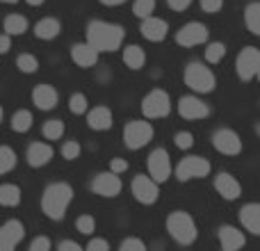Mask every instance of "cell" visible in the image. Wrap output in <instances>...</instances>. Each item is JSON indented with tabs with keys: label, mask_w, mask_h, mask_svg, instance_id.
Segmentation results:
<instances>
[{
	"label": "cell",
	"mask_w": 260,
	"mask_h": 251,
	"mask_svg": "<svg viewBox=\"0 0 260 251\" xmlns=\"http://www.w3.org/2000/svg\"><path fill=\"white\" fill-rule=\"evenodd\" d=\"M123 32L121 25L108 21H91L87 25V44L96 50V53H112V50L121 48L123 44Z\"/></svg>",
	"instance_id": "cell-1"
},
{
	"label": "cell",
	"mask_w": 260,
	"mask_h": 251,
	"mask_svg": "<svg viewBox=\"0 0 260 251\" xmlns=\"http://www.w3.org/2000/svg\"><path fill=\"white\" fill-rule=\"evenodd\" d=\"M73 201V187L69 183H53L46 187L41 197V210L50 219H64L69 206Z\"/></svg>",
	"instance_id": "cell-2"
},
{
	"label": "cell",
	"mask_w": 260,
	"mask_h": 251,
	"mask_svg": "<svg viewBox=\"0 0 260 251\" xmlns=\"http://www.w3.org/2000/svg\"><path fill=\"white\" fill-rule=\"evenodd\" d=\"M167 231L178 244H192L199 235L192 215H187L185 210H176L167 217Z\"/></svg>",
	"instance_id": "cell-3"
},
{
	"label": "cell",
	"mask_w": 260,
	"mask_h": 251,
	"mask_svg": "<svg viewBox=\"0 0 260 251\" xmlns=\"http://www.w3.org/2000/svg\"><path fill=\"white\" fill-rule=\"evenodd\" d=\"M185 85H187L189 89H194L197 94H210L217 85V78L206 64L192 62L185 69Z\"/></svg>",
	"instance_id": "cell-4"
},
{
	"label": "cell",
	"mask_w": 260,
	"mask_h": 251,
	"mask_svg": "<svg viewBox=\"0 0 260 251\" xmlns=\"http://www.w3.org/2000/svg\"><path fill=\"white\" fill-rule=\"evenodd\" d=\"M142 112L146 119H162L171 112V99L165 89H151L142 101Z\"/></svg>",
	"instance_id": "cell-5"
},
{
	"label": "cell",
	"mask_w": 260,
	"mask_h": 251,
	"mask_svg": "<svg viewBox=\"0 0 260 251\" xmlns=\"http://www.w3.org/2000/svg\"><path fill=\"white\" fill-rule=\"evenodd\" d=\"M210 162L206 160V158L201 155H187L183 158V160L178 162V167H176V178L178 180H194V178H206L208 174H210Z\"/></svg>",
	"instance_id": "cell-6"
},
{
	"label": "cell",
	"mask_w": 260,
	"mask_h": 251,
	"mask_svg": "<svg viewBox=\"0 0 260 251\" xmlns=\"http://www.w3.org/2000/svg\"><path fill=\"white\" fill-rule=\"evenodd\" d=\"M235 71H238L240 80L249 82L258 76L260 71V50L256 46H247V48L240 50L238 59H235Z\"/></svg>",
	"instance_id": "cell-7"
},
{
	"label": "cell",
	"mask_w": 260,
	"mask_h": 251,
	"mask_svg": "<svg viewBox=\"0 0 260 251\" xmlns=\"http://www.w3.org/2000/svg\"><path fill=\"white\" fill-rule=\"evenodd\" d=\"M151 139H153V125L148 121H128L126 128H123V142L133 151L144 148Z\"/></svg>",
	"instance_id": "cell-8"
},
{
	"label": "cell",
	"mask_w": 260,
	"mask_h": 251,
	"mask_svg": "<svg viewBox=\"0 0 260 251\" xmlns=\"http://www.w3.org/2000/svg\"><path fill=\"white\" fill-rule=\"evenodd\" d=\"M208 35H210V30H208L203 23L192 21V23L183 25L178 32H176V44L183 46V48L201 46V44H206V41H208Z\"/></svg>",
	"instance_id": "cell-9"
},
{
	"label": "cell",
	"mask_w": 260,
	"mask_h": 251,
	"mask_svg": "<svg viewBox=\"0 0 260 251\" xmlns=\"http://www.w3.org/2000/svg\"><path fill=\"white\" fill-rule=\"evenodd\" d=\"M146 165H148V174H151L148 178L155 180L157 185L165 183V180L171 176V158L165 148H155V151L148 155Z\"/></svg>",
	"instance_id": "cell-10"
},
{
	"label": "cell",
	"mask_w": 260,
	"mask_h": 251,
	"mask_svg": "<svg viewBox=\"0 0 260 251\" xmlns=\"http://www.w3.org/2000/svg\"><path fill=\"white\" fill-rule=\"evenodd\" d=\"M130 190H133V197L137 199L139 203H144V206H151V203H155L157 197H160V185H157L155 180H151L148 176H144V174L135 176Z\"/></svg>",
	"instance_id": "cell-11"
},
{
	"label": "cell",
	"mask_w": 260,
	"mask_h": 251,
	"mask_svg": "<svg viewBox=\"0 0 260 251\" xmlns=\"http://www.w3.org/2000/svg\"><path fill=\"white\" fill-rule=\"evenodd\" d=\"M212 144H215V148L219 153H224V155H238V153L242 151V139H240V135L231 128L215 130Z\"/></svg>",
	"instance_id": "cell-12"
},
{
	"label": "cell",
	"mask_w": 260,
	"mask_h": 251,
	"mask_svg": "<svg viewBox=\"0 0 260 251\" xmlns=\"http://www.w3.org/2000/svg\"><path fill=\"white\" fill-rule=\"evenodd\" d=\"M123 183L121 178H119L117 174H112V171H103V174H99L94 180H91V192L101 194V197H119V192H121Z\"/></svg>",
	"instance_id": "cell-13"
},
{
	"label": "cell",
	"mask_w": 260,
	"mask_h": 251,
	"mask_svg": "<svg viewBox=\"0 0 260 251\" xmlns=\"http://www.w3.org/2000/svg\"><path fill=\"white\" fill-rule=\"evenodd\" d=\"M25 235V226L18 219H9L0 226V251H14Z\"/></svg>",
	"instance_id": "cell-14"
},
{
	"label": "cell",
	"mask_w": 260,
	"mask_h": 251,
	"mask_svg": "<svg viewBox=\"0 0 260 251\" xmlns=\"http://www.w3.org/2000/svg\"><path fill=\"white\" fill-rule=\"evenodd\" d=\"M178 114L183 119L194 121V119H206L208 114H210V108H208V103H203L199 96H183V99L178 101Z\"/></svg>",
	"instance_id": "cell-15"
},
{
	"label": "cell",
	"mask_w": 260,
	"mask_h": 251,
	"mask_svg": "<svg viewBox=\"0 0 260 251\" xmlns=\"http://www.w3.org/2000/svg\"><path fill=\"white\" fill-rule=\"evenodd\" d=\"M215 190L221 199H226V201H235V199L240 197V192H242V187H240V183L235 180V176L226 174V171H221V174L215 178Z\"/></svg>",
	"instance_id": "cell-16"
},
{
	"label": "cell",
	"mask_w": 260,
	"mask_h": 251,
	"mask_svg": "<svg viewBox=\"0 0 260 251\" xmlns=\"http://www.w3.org/2000/svg\"><path fill=\"white\" fill-rule=\"evenodd\" d=\"M219 244H221V251H240L247 244V238H244V233L240 229H235V226H221Z\"/></svg>",
	"instance_id": "cell-17"
},
{
	"label": "cell",
	"mask_w": 260,
	"mask_h": 251,
	"mask_svg": "<svg viewBox=\"0 0 260 251\" xmlns=\"http://www.w3.org/2000/svg\"><path fill=\"white\" fill-rule=\"evenodd\" d=\"M53 146L46 142H35L27 148V165L30 167H46L50 160H53Z\"/></svg>",
	"instance_id": "cell-18"
},
{
	"label": "cell",
	"mask_w": 260,
	"mask_h": 251,
	"mask_svg": "<svg viewBox=\"0 0 260 251\" xmlns=\"http://www.w3.org/2000/svg\"><path fill=\"white\" fill-rule=\"evenodd\" d=\"M142 35H144V39H148V41H162L167 37V32H169V27H167V23L162 21V18H157V16H148V18H144L142 21Z\"/></svg>",
	"instance_id": "cell-19"
},
{
	"label": "cell",
	"mask_w": 260,
	"mask_h": 251,
	"mask_svg": "<svg viewBox=\"0 0 260 251\" xmlns=\"http://www.w3.org/2000/svg\"><path fill=\"white\" fill-rule=\"evenodd\" d=\"M32 103L39 110H53L57 105V91L50 85H37L32 91Z\"/></svg>",
	"instance_id": "cell-20"
},
{
	"label": "cell",
	"mask_w": 260,
	"mask_h": 251,
	"mask_svg": "<svg viewBox=\"0 0 260 251\" xmlns=\"http://www.w3.org/2000/svg\"><path fill=\"white\" fill-rule=\"evenodd\" d=\"M71 59L78 64V67L89 69V67H94V64L99 62V53H96V50L85 41V44H76L71 48Z\"/></svg>",
	"instance_id": "cell-21"
},
{
	"label": "cell",
	"mask_w": 260,
	"mask_h": 251,
	"mask_svg": "<svg viewBox=\"0 0 260 251\" xmlns=\"http://www.w3.org/2000/svg\"><path fill=\"white\" fill-rule=\"evenodd\" d=\"M240 222H242V226L251 235H258L260 233V206L258 203H247L240 210Z\"/></svg>",
	"instance_id": "cell-22"
},
{
	"label": "cell",
	"mask_w": 260,
	"mask_h": 251,
	"mask_svg": "<svg viewBox=\"0 0 260 251\" xmlns=\"http://www.w3.org/2000/svg\"><path fill=\"white\" fill-rule=\"evenodd\" d=\"M87 123L91 130H110L112 128V112L103 105H99V108L87 112Z\"/></svg>",
	"instance_id": "cell-23"
},
{
	"label": "cell",
	"mask_w": 260,
	"mask_h": 251,
	"mask_svg": "<svg viewBox=\"0 0 260 251\" xmlns=\"http://www.w3.org/2000/svg\"><path fill=\"white\" fill-rule=\"evenodd\" d=\"M59 32H62V23H59L57 18H53V16L41 18V21L35 25V35H37V39H44V41L55 39V37H57Z\"/></svg>",
	"instance_id": "cell-24"
},
{
	"label": "cell",
	"mask_w": 260,
	"mask_h": 251,
	"mask_svg": "<svg viewBox=\"0 0 260 251\" xmlns=\"http://www.w3.org/2000/svg\"><path fill=\"white\" fill-rule=\"evenodd\" d=\"M144 62H146V55H144V50L139 48V46H126L123 48V64H126L128 69H133V71H139V69L144 67Z\"/></svg>",
	"instance_id": "cell-25"
},
{
	"label": "cell",
	"mask_w": 260,
	"mask_h": 251,
	"mask_svg": "<svg viewBox=\"0 0 260 251\" xmlns=\"http://www.w3.org/2000/svg\"><path fill=\"white\" fill-rule=\"evenodd\" d=\"M18 203H21V190H18V185H14V183L0 185V206L14 208Z\"/></svg>",
	"instance_id": "cell-26"
},
{
	"label": "cell",
	"mask_w": 260,
	"mask_h": 251,
	"mask_svg": "<svg viewBox=\"0 0 260 251\" xmlns=\"http://www.w3.org/2000/svg\"><path fill=\"white\" fill-rule=\"evenodd\" d=\"M5 27V35L7 37H14V35H23L27 30V18L21 16V14H9L3 23Z\"/></svg>",
	"instance_id": "cell-27"
},
{
	"label": "cell",
	"mask_w": 260,
	"mask_h": 251,
	"mask_svg": "<svg viewBox=\"0 0 260 251\" xmlns=\"http://www.w3.org/2000/svg\"><path fill=\"white\" fill-rule=\"evenodd\" d=\"M32 121H35V117H32L30 110H16V112L12 114V130L14 133H27V130L32 128Z\"/></svg>",
	"instance_id": "cell-28"
},
{
	"label": "cell",
	"mask_w": 260,
	"mask_h": 251,
	"mask_svg": "<svg viewBox=\"0 0 260 251\" xmlns=\"http://www.w3.org/2000/svg\"><path fill=\"white\" fill-rule=\"evenodd\" d=\"M244 21L251 35H260V3H251L244 9Z\"/></svg>",
	"instance_id": "cell-29"
},
{
	"label": "cell",
	"mask_w": 260,
	"mask_h": 251,
	"mask_svg": "<svg viewBox=\"0 0 260 251\" xmlns=\"http://www.w3.org/2000/svg\"><path fill=\"white\" fill-rule=\"evenodd\" d=\"M16 151L12 146H0V174H9L16 167Z\"/></svg>",
	"instance_id": "cell-30"
},
{
	"label": "cell",
	"mask_w": 260,
	"mask_h": 251,
	"mask_svg": "<svg viewBox=\"0 0 260 251\" xmlns=\"http://www.w3.org/2000/svg\"><path fill=\"white\" fill-rule=\"evenodd\" d=\"M226 55V44H221V41H212V44L206 46V59L210 64H217L221 62Z\"/></svg>",
	"instance_id": "cell-31"
},
{
	"label": "cell",
	"mask_w": 260,
	"mask_h": 251,
	"mask_svg": "<svg viewBox=\"0 0 260 251\" xmlns=\"http://www.w3.org/2000/svg\"><path fill=\"white\" fill-rule=\"evenodd\" d=\"M64 135V121L59 119H48L44 123V137L46 139H59Z\"/></svg>",
	"instance_id": "cell-32"
},
{
	"label": "cell",
	"mask_w": 260,
	"mask_h": 251,
	"mask_svg": "<svg viewBox=\"0 0 260 251\" xmlns=\"http://www.w3.org/2000/svg\"><path fill=\"white\" fill-rule=\"evenodd\" d=\"M16 67H18V71H23V73H35L37 69H39V62H37L35 55L23 53L16 57Z\"/></svg>",
	"instance_id": "cell-33"
},
{
	"label": "cell",
	"mask_w": 260,
	"mask_h": 251,
	"mask_svg": "<svg viewBox=\"0 0 260 251\" xmlns=\"http://www.w3.org/2000/svg\"><path fill=\"white\" fill-rule=\"evenodd\" d=\"M133 12H135V16L142 18V21L153 16V12H155V0H135Z\"/></svg>",
	"instance_id": "cell-34"
},
{
	"label": "cell",
	"mask_w": 260,
	"mask_h": 251,
	"mask_svg": "<svg viewBox=\"0 0 260 251\" xmlns=\"http://www.w3.org/2000/svg\"><path fill=\"white\" fill-rule=\"evenodd\" d=\"M69 110H71L73 114H85L87 110H89L87 96L85 94H71V99H69Z\"/></svg>",
	"instance_id": "cell-35"
},
{
	"label": "cell",
	"mask_w": 260,
	"mask_h": 251,
	"mask_svg": "<svg viewBox=\"0 0 260 251\" xmlns=\"http://www.w3.org/2000/svg\"><path fill=\"white\" fill-rule=\"evenodd\" d=\"M76 229L80 231L82 235H91L96 231V222H94V217L91 215H82V217H78L76 219Z\"/></svg>",
	"instance_id": "cell-36"
},
{
	"label": "cell",
	"mask_w": 260,
	"mask_h": 251,
	"mask_svg": "<svg viewBox=\"0 0 260 251\" xmlns=\"http://www.w3.org/2000/svg\"><path fill=\"white\" fill-rule=\"evenodd\" d=\"M174 142H176V146H178L180 151H187V148L194 146V135L187 133V130H180V133H176Z\"/></svg>",
	"instance_id": "cell-37"
},
{
	"label": "cell",
	"mask_w": 260,
	"mask_h": 251,
	"mask_svg": "<svg viewBox=\"0 0 260 251\" xmlns=\"http://www.w3.org/2000/svg\"><path fill=\"white\" fill-rule=\"evenodd\" d=\"M50 249H53V244H50V238H46V235H37L30 242V247H27V251H50Z\"/></svg>",
	"instance_id": "cell-38"
},
{
	"label": "cell",
	"mask_w": 260,
	"mask_h": 251,
	"mask_svg": "<svg viewBox=\"0 0 260 251\" xmlns=\"http://www.w3.org/2000/svg\"><path fill=\"white\" fill-rule=\"evenodd\" d=\"M78 155H80V144L78 142H64V146H62L64 160H76Z\"/></svg>",
	"instance_id": "cell-39"
},
{
	"label": "cell",
	"mask_w": 260,
	"mask_h": 251,
	"mask_svg": "<svg viewBox=\"0 0 260 251\" xmlns=\"http://www.w3.org/2000/svg\"><path fill=\"white\" fill-rule=\"evenodd\" d=\"M119 251H146V244L139 238H126L121 242V247H119Z\"/></svg>",
	"instance_id": "cell-40"
},
{
	"label": "cell",
	"mask_w": 260,
	"mask_h": 251,
	"mask_svg": "<svg viewBox=\"0 0 260 251\" xmlns=\"http://www.w3.org/2000/svg\"><path fill=\"white\" fill-rule=\"evenodd\" d=\"M85 251H110V244H108V240H103V238H94V240H89Z\"/></svg>",
	"instance_id": "cell-41"
},
{
	"label": "cell",
	"mask_w": 260,
	"mask_h": 251,
	"mask_svg": "<svg viewBox=\"0 0 260 251\" xmlns=\"http://www.w3.org/2000/svg\"><path fill=\"white\" fill-rule=\"evenodd\" d=\"M221 5H224V0H201V9L206 14H215L221 9Z\"/></svg>",
	"instance_id": "cell-42"
},
{
	"label": "cell",
	"mask_w": 260,
	"mask_h": 251,
	"mask_svg": "<svg viewBox=\"0 0 260 251\" xmlns=\"http://www.w3.org/2000/svg\"><path fill=\"white\" fill-rule=\"evenodd\" d=\"M128 169V162L126 160H121V158H114L112 162H110V171H112V174H123V171Z\"/></svg>",
	"instance_id": "cell-43"
},
{
	"label": "cell",
	"mask_w": 260,
	"mask_h": 251,
	"mask_svg": "<svg viewBox=\"0 0 260 251\" xmlns=\"http://www.w3.org/2000/svg\"><path fill=\"white\" fill-rule=\"evenodd\" d=\"M167 5H169L174 12H183V9H187L189 5H192V0H167Z\"/></svg>",
	"instance_id": "cell-44"
},
{
	"label": "cell",
	"mask_w": 260,
	"mask_h": 251,
	"mask_svg": "<svg viewBox=\"0 0 260 251\" xmlns=\"http://www.w3.org/2000/svg\"><path fill=\"white\" fill-rule=\"evenodd\" d=\"M59 251H85L78 242H73V240H64V242H59Z\"/></svg>",
	"instance_id": "cell-45"
},
{
	"label": "cell",
	"mask_w": 260,
	"mask_h": 251,
	"mask_svg": "<svg viewBox=\"0 0 260 251\" xmlns=\"http://www.w3.org/2000/svg\"><path fill=\"white\" fill-rule=\"evenodd\" d=\"M9 50H12V37L0 35V55L9 53Z\"/></svg>",
	"instance_id": "cell-46"
},
{
	"label": "cell",
	"mask_w": 260,
	"mask_h": 251,
	"mask_svg": "<svg viewBox=\"0 0 260 251\" xmlns=\"http://www.w3.org/2000/svg\"><path fill=\"white\" fill-rule=\"evenodd\" d=\"M103 5H108V7H114V5H123L126 0H101Z\"/></svg>",
	"instance_id": "cell-47"
},
{
	"label": "cell",
	"mask_w": 260,
	"mask_h": 251,
	"mask_svg": "<svg viewBox=\"0 0 260 251\" xmlns=\"http://www.w3.org/2000/svg\"><path fill=\"white\" fill-rule=\"evenodd\" d=\"M27 5H32V7H39V5H44L46 0H25Z\"/></svg>",
	"instance_id": "cell-48"
},
{
	"label": "cell",
	"mask_w": 260,
	"mask_h": 251,
	"mask_svg": "<svg viewBox=\"0 0 260 251\" xmlns=\"http://www.w3.org/2000/svg\"><path fill=\"white\" fill-rule=\"evenodd\" d=\"M0 3H5V5H14V3H18V0H0Z\"/></svg>",
	"instance_id": "cell-49"
},
{
	"label": "cell",
	"mask_w": 260,
	"mask_h": 251,
	"mask_svg": "<svg viewBox=\"0 0 260 251\" xmlns=\"http://www.w3.org/2000/svg\"><path fill=\"white\" fill-rule=\"evenodd\" d=\"M0 119H3V108H0Z\"/></svg>",
	"instance_id": "cell-50"
}]
</instances>
